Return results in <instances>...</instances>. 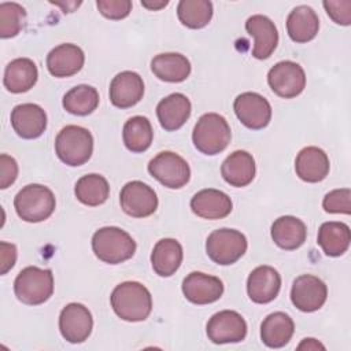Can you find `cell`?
<instances>
[{"mask_svg": "<svg viewBox=\"0 0 351 351\" xmlns=\"http://www.w3.org/2000/svg\"><path fill=\"white\" fill-rule=\"evenodd\" d=\"M122 138H123L125 147L129 151L134 154L147 151L151 147V143L154 138L152 125L148 121V118L143 115H136L129 118L123 125Z\"/></svg>", "mask_w": 351, "mask_h": 351, "instance_id": "1f68e13d", "label": "cell"}, {"mask_svg": "<svg viewBox=\"0 0 351 351\" xmlns=\"http://www.w3.org/2000/svg\"><path fill=\"white\" fill-rule=\"evenodd\" d=\"M16 177H18L16 160L7 154H1L0 155V188L1 189L8 188L15 182Z\"/></svg>", "mask_w": 351, "mask_h": 351, "instance_id": "ab89813d", "label": "cell"}, {"mask_svg": "<svg viewBox=\"0 0 351 351\" xmlns=\"http://www.w3.org/2000/svg\"><path fill=\"white\" fill-rule=\"evenodd\" d=\"M326 284L313 274L299 276L295 278L291 288V300L293 306L303 313L319 310L326 302Z\"/></svg>", "mask_w": 351, "mask_h": 351, "instance_id": "4fadbf2b", "label": "cell"}, {"mask_svg": "<svg viewBox=\"0 0 351 351\" xmlns=\"http://www.w3.org/2000/svg\"><path fill=\"white\" fill-rule=\"evenodd\" d=\"M293 332L292 318L282 311L269 314L261 324V340L270 348H281L288 344Z\"/></svg>", "mask_w": 351, "mask_h": 351, "instance_id": "83f0119b", "label": "cell"}, {"mask_svg": "<svg viewBox=\"0 0 351 351\" xmlns=\"http://www.w3.org/2000/svg\"><path fill=\"white\" fill-rule=\"evenodd\" d=\"M206 332L215 344L239 343L247 336V322L237 311L222 310L208 319Z\"/></svg>", "mask_w": 351, "mask_h": 351, "instance_id": "8fae6325", "label": "cell"}, {"mask_svg": "<svg viewBox=\"0 0 351 351\" xmlns=\"http://www.w3.org/2000/svg\"><path fill=\"white\" fill-rule=\"evenodd\" d=\"M319 29V19L308 5L295 7L287 18V32L292 41L303 44L311 41Z\"/></svg>", "mask_w": 351, "mask_h": 351, "instance_id": "4316f807", "label": "cell"}, {"mask_svg": "<svg viewBox=\"0 0 351 351\" xmlns=\"http://www.w3.org/2000/svg\"><path fill=\"white\" fill-rule=\"evenodd\" d=\"M114 313L123 321L138 322L148 318L152 310V296L147 287L137 281L118 284L110 296Z\"/></svg>", "mask_w": 351, "mask_h": 351, "instance_id": "6da1fadb", "label": "cell"}, {"mask_svg": "<svg viewBox=\"0 0 351 351\" xmlns=\"http://www.w3.org/2000/svg\"><path fill=\"white\" fill-rule=\"evenodd\" d=\"M233 110L239 121L248 129L259 130L271 119L270 103L256 92H244L234 99Z\"/></svg>", "mask_w": 351, "mask_h": 351, "instance_id": "7c38bea8", "label": "cell"}, {"mask_svg": "<svg viewBox=\"0 0 351 351\" xmlns=\"http://www.w3.org/2000/svg\"><path fill=\"white\" fill-rule=\"evenodd\" d=\"M52 4H56V5L62 7V8H63V12H73L75 7L81 5V1H78V3L73 1V3H66V4H64V3H52Z\"/></svg>", "mask_w": 351, "mask_h": 351, "instance_id": "ee69618b", "label": "cell"}, {"mask_svg": "<svg viewBox=\"0 0 351 351\" xmlns=\"http://www.w3.org/2000/svg\"><path fill=\"white\" fill-rule=\"evenodd\" d=\"M245 30L255 38L252 48L254 58L259 60L267 59L277 48L278 32L270 18L261 14L252 15L245 22Z\"/></svg>", "mask_w": 351, "mask_h": 351, "instance_id": "ac0fdd59", "label": "cell"}, {"mask_svg": "<svg viewBox=\"0 0 351 351\" xmlns=\"http://www.w3.org/2000/svg\"><path fill=\"white\" fill-rule=\"evenodd\" d=\"M191 101L182 93H171L156 106V117L160 126L167 132L178 130L191 115Z\"/></svg>", "mask_w": 351, "mask_h": 351, "instance_id": "603a6c76", "label": "cell"}, {"mask_svg": "<svg viewBox=\"0 0 351 351\" xmlns=\"http://www.w3.org/2000/svg\"><path fill=\"white\" fill-rule=\"evenodd\" d=\"M96 7L99 12L112 21H121L126 18L132 11L130 0H97Z\"/></svg>", "mask_w": 351, "mask_h": 351, "instance_id": "74e56055", "label": "cell"}, {"mask_svg": "<svg viewBox=\"0 0 351 351\" xmlns=\"http://www.w3.org/2000/svg\"><path fill=\"white\" fill-rule=\"evenodd\" d=\"M182 256V245L176 239H162L152 250L151 265L158 276L170 277L178 270Z\"/></svg>", "mask_w": 351, "mask_h": 351, "instance_id": "f1b7e54d", "label": "cell"}, {"mask_svg": "<svg viewBox=\"0 0 351 351\" xmlns=\"http://www.w3.org/2000/svg\"><path fill=\"white\" fill-rule=\"evenodd\" d=\"M55 152L67 166L75 167L86 163L93 152L92 133L82 126H64L55 138Z\"/></svg>", "mask_w": 351, "mask_h": 351, "instance_id": "277c9868", "label": "cell"}, {"mask_svg": "<svg viewBox=\"0 0 351 351\" xmlns=\"http://www.w3.org/2000/svg\"><path fill=\"white\" fill-rule=\"evenodd\" d=\"M232 132L228 121L217 114H203L192 132V141L197 151L204 155H217L230 143Z\"/></svg>", "mask_w": 351, "mask_h": 351, "instance_id": "3957f363", "label": "cell"}, {"mask_svg": "<svg viewBox=\"0 0 351 351\" xmlns=\"http://www.w3.org/2000/svg\"><path fill=\"white\" fill-rule=\"evenodd\" d=\"M74 193L78 202L85 206L96 207L103 204L110 196V185L100 174L82 176L74 186Z\"/></svg>", "mask_w": 351, "mask_h": 351, "instance_id": "d6a6232c", "label": "cell"}, {"mask_svg": "<svg viewBox=\"0 0 351 351\" xmlns=\"http://www.w3.org/2000/svg\"><path fill=\"white\" fill-rule=\"evenodd\" d=\"M56 206L53 192L41 184L23 186L14 199L18 217L26 222H41L48 219Z\"/></svg>", "mask_w": 351, "mask_h": 351, "instance_id": "5b68a950", "label": "cell"}, {"mask_svg": "<svg viewBox=\"0 0 351 351\" xmlns=\"http://www.w3.org/2000/svg\"><path fill=\"white\" fill-rule=\"evenodd\" d=\"M92 250L101 262L118 265L134 255L136 241L121 228L104 226L93 233Z\"/></svg>", "mask_w": 351, "mask_h": 351, "instance_id": "7a4b0ae2", "label": "cell"}, {"mask_svg": "<svg viewBox=\"0 0 351 351\" xmlns=\"http://www.w3.org/2000/svg\"><path fill=\"white\" fill-rule=\"evenodd\" d=\"M121 208L133 218H145L158 208V196L155 191L143 181H129L119 193Z\"/></svg>", "mask_w": 351, "mask_h": 351, "instance_id": "30bf717a", "label": "cell"}, {"mask_svg": "<svg viewBox=\"0 0 351 351\" xmlns=\"http://www.w3.org/2000/svg\"><path fill=\"white\" fill-rule=\"evenodd\" d=\"M281 288V276L271 266L255 267L247 280V293L254 303L265 304L274 300Z\"/></svg>", "mask_w": 351, "mask_h": 351, "instance_id": "e0dca14e", "label": "cell"}, {"mask_svg": "<svg viewBox=\"0 0 351 351\" xmlns=\"http://www.w3.org/2000/svg\"><path fill=\"white\" fill-rule=\"evenodd\" d=\"M255 160L251 154L243 149L232 152L221 166L223 180L236 188L247 186L255 177Z\"/></svg>", "mask_w": 351, "mask_h": 351, "instance_id": "cb8c5ba5", "label": "cell"}, {"mask_svg": "<svg viewBox=\"0 0 351 351\" xmlns=\"http://www.w3.org/2000/svg\"><path fill=\"white\" fill-rule=\"evenodd\" d=\"M143 78L134 71H121L110 84V101L118 108L136 106L143 99Z\"/></svg>", "mask_w": 351, "mask_h": 351, "instance_id": "ffe728a7", "label": "cell"}, {"mask_svg": "<svg viewBox=\"0 0 351 351\" xmlns=\"http://www.w3.org/2000/svg\"><path fill=\"white\" fill-rule=\"evenodd\" d=\"M267 84L282 99L299 96L306 86V74L300 64L292 60L276 63L267 73Z\"/></svg>", "mask_w": 351, "mask_h": 351, "instance_id": "9c48e42d", "label": "cell"}, {"mask_svg": "<svg viewBox=\"0 0 351 351\" xmlns=\"http://www.w3.org/2000/svg\"><path fill=\"white\" fill-rule=\"evenodd\" d=\"M93 328V318L88 307L81 303H69L59 315V330L64 340L77 344L85 341Z\"/></svg>", "mask_w": 351, "mask_h": 351, "instance_id": "5bb4252c", "label": "cell"}, {"mask_svg": "<svg viewBox=\"0 0 351 351\" xmlns=\"http://www.w3.org/2000/svg\"><path fill=\"white\" fill-rule=\"evenodd\" d=\"M148 173L170 189L182 188L191 178V169L186 160L171 151H163L154 156L148 163Z\"/></svg>", "mask_w": 351, "mask_h": 351, "instance_id": "ba28073f", "label": "cell"}, {"mask_svg": "<svg viewBox=\"0 0 351 351\" xmlns=\"http://www.w3.org/2000/svg\"><path fill=\"white\" fill-rule=\"evenodd\" d=\"M14 292L16 299L25 304H43L53 293V274L49 269L27 266L18 273Z\"/></svg>", "mask_w": 351, "mask_h": 351, "instance_id": "8992f818", "label": "cell"}, {"mask_svg": "<svg viewBox=\"0 0 351 351\" xmlns=\"http://www.w3.org/2000/svg\"><path fill=\"white\" fill-rule=\"evenodd\" d=\"M270 234L277 247L292 251L306 241L307 228L302 219L292 215H284L273 222Z\"/></svg>", "mask_w": 351, "mask_h": 351, "instance_id": "d4e9b609", "label": "cell"}, {"mask_svg": "<svg viewBox=\"0 0 351 351\" xmlns=\"http://www.w3.org/2000/svg\"><path fill=\"white\" fill-rule=\"evenodd\" d=\"M182 293L193 304H210L222 296L223 284L215 276L192 271L182 281Z\"/></svg>", "mask_w": 351, "mask_h": 351, "instance_id": "9a60e30c", "label": "cell"}, {"mask_svg": "<svg viewBox=\"0 0 351 351\" xmlns=\"http://www.w3.org/2000/svg\"><path fill=\"white\" fill-rule=\"evenodd\" d=\"M351 241V232L344 222H324L318 229L317 243L328 256L343 255Z\"/></svg>", "mask_w": 351, "mask_h": 351, "instance_id": "4dcf8cb0", "label": "cell"}, {"mask_svg": "<svg viewBox=\"0 0 351 351\" xmlns=\"http://www.w3.org/2000/svg\"><path fill=\"white\" fill-rule=\"evenodd\" d=\"M16 262V247L14 244L0 241V274L4 276Z\"/></svg>", "mask_w": 351, "mask_h": 351, "instance_id": "60d3db41", "label": "cell"}, {"mask_svg": "<svg viewBox=\"0 0 351 351\" xmlns=\"http://www.w3.org/2000/svg\"><path fill=\"white\" fill-rule=\"evenodd\" d=\"M322 4L335 23L343 26L351 23V0H325Z\"/></svg>", "mask_w": 351, "mask_h": 351, "instance_id": "f35d334b", "label": "cell"}, {"mask_svg": "<svg viewBox=\"0 0 351 351\" xmlns=\"http://www.w3.org/2000/svg\"><path fill=\"white\" fill-rule=\"evenodd\" d=\"M26 26V11L18 3L4 1L0 4V37L11 38Z\"/></svg>", "mask_w": 351, "mask_h": 351, "instance_id": "d590c367", "label": "cell"}, {"mask_svg": "<svg viewBox=\"0 0 351 351\" xmlns=\"http://www.w3.org/2000/svg\"><path fill=\"white\" fill-rule=\"evenodd\" d=\"M329 158L324 149L310 145L299 151L295 159L296 176L306 182H321L329 174Z\"/></svg>", "mask_w": 351, "mask_h": 351, "instance_id": "44dd1931", "label": "cell"}, {"mask_svg": "<svg viewBox=\"0 0 351 351\" xmlns=\"http://www.w3.org/2000/svg\"><path fill=\"white\" fill-rule=\"evenodd\" d=\"M151 70L165 82H182L191 74V63L181 53L166 52L152 58Z\"/></svg>", "mask_w": 351, "mask_h": 351, "instance_id": "f546056e", "label": "cell"}, {"mask_svg": "<svg viewBox=\"0 0 351 351\" xmlns=\"http://www.w3.org/2000/svg\"><path fill=\"white\" fill-rule=\"evenodd\" d=\"M11 126L22 138H37L47 129V114L38 104H18L11 111Z\"/></svg>", "mask_w": 351, "mask_h": 351, "instance_id": "2e32d148", "label": "cell"}, {"mask_svg": "<svg viewBox=\"0 0 351 351\" xmlns=\"http://www.w3.org/2000/svg\"><path fill=\"white\" fill-rule=\"evenodd\" d=\"M230 197L219 189H202L191 199V210L204 219H221L232 211Z\"/></svg>", "mask_w": 351, "mask_h": 351, "instance_id": "7402d4cb", "label": "cell"}, {"mask_svg": "<svg viewBox=\"0 0 351 351\" xmlns=\"http://www.w3.org/2000/svg\"><path fill=\"white\" fill-rule=\"evenodd\" d=\"M85 63L84 51L75 44H60L49 51L47 56V69L56 78L71 77L77 74Z\"/></svg>", "mask_w": 351, "mask_h": 351, "instance_id": "d6986e66", "label": "cell"}, {"mask_svg": "<svg viewBox=\"0 0 351 351\" xmlns=\"http://www.w3.org/2000/svg\"><path fill=\"white\" fill-rule=\"evenodd\" d=\"M169 4L167 0L165 1H141V5L151 10V11H156V10H160L163 7H166Z\"/></svg>", "mask_w": 351, "mask_h": 351, "instance_id": "b9f144b4", "label": "cell"}, {"mask_svg": "<svg viewBox=\"0 0 351 351\" xmlns=\"http://www.w3.org/2000/svg\"><path fill=\"white\" fill-rule=\"evenodd\" d=\"M180 22L189 29H202L213 18V3L208 0H181L177 5Z\"/></svg>", "mask_w": 351, "mask_h": 351, "instance_id": "e575fe53", "label": "cell"}, {"mask_svg": "<svg viewBox=\"0 0 351 351\" xmlns=\"http://www.w3.org/2000/svg\"><path fill=\"white\" fill-rule=\"evenodd\" d=\"M322 207L326 213L332 214H350L351 213V191L348 188L333 189L325 195Z\"/></svg>", "mask_w": 351, "mask_h": 351, "instance_id": "8d00e7d4", "label": "cell"}, {"mask_svg": "<svg viewBox=\"0 0 351 351\" xmlns=\"http://www.w3.org/2000/svg\"><path fill=\"white\" fill-rule=\"evenodd\" d=\"M38 78L36 63L29 58H16L11 60L4 70V86L11 93H23L30 90Z\"/></svg>", "mask_w": 351, "mask_h": 351, "instance_id": "484cf974", "label": "cell"}, {"mask_svg": "<svg viewBox=\"0 0 351 351\" xmlns=\"http://www.w3.org/2000/svg\"><path fill=\"white\" fill-rule=\"evenodd\" d=\"M245 236L236 229L213 230L206 240V252L208 258L221 265L228 266L237 262L247 251Z\"/></svg>", "mask_w": 351, "mask_h": 351, "instance_id": "52a82bcc", "label": "cell"}, {"mask_svg": "<svg viewBox=\"0 0 351 351\" xmlns=\"http://www.w3.org/2000/svg\"><path fill=\"white\" fill-rule=\"evenodd\" d=\"M304 347H306V348H314V350H317V348H322V350H324V348H325V347H324L322 344H319L315 339H304L303 343H300L298 348L302 350V348H304Z\"/></svg>", "mask_w": 351, "mask_h": 351, "instance_id": "7bdbcfd3", "label": "cell"}, {"mask_svg": "<svg viewBox=\"0 0 351 351\" xmlns=\"http://www.w3.org/2000/svg\"><path fill=\"white\" fill-rule=\"evenodd\" d=\"M63 108L78 117L92 114L99 106V92L90 85H77L63 96Z\"/></svg>", "mask_w": 351, "mask_h": 351, "instance_id": "836d02e7", "label": "cell"}]
</instances>
